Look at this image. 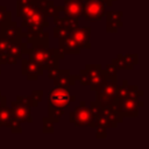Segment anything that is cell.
Instances as JSON below:
<instances>
[{"label":"cell","instance_id":"cell-1","mask_svg":"<svg viewBox=\"0 0 149 149\" xmlns=\"http://www.w3.org/2000/svg\"><path fill=\"white\" fill-rule=\"evenodd\" d=\"M27 55L43 71L49 70L51 68H57L59 61L65 57V54L61 49L49 48L48 45H42V44H35L28 47Z\"/></svg>","mask_w":149,"mask_h":149},{"label":"cell","instance_id":"cell-2","mask_svg":"<svg viewBox=\"0 0 149 149\" xmlns=\"http://www.w3.org/2000/svg\"><path fill=\"white\" fill-rule=\"evenodd\" d=\"M104 78L105 73L100 64H86L78 74L79 83L83 86H90L91 91H94L97 86L104 80Z\"/></svg>","mask_w":149,"mask_h":149},{"label":"cell","instance_id":"cell-3","mask_svg":"<svg viewBox=\"0 0 149 149\" xmlns=\"http://www.w3.org/2000/svg\"><path fill=\"white\" fill-rule=\"evenodd\" d=\"M105 73V72H104ZM118 88V77L108 76L105 73L104 80L97 86L95 91V100L101 105H107L113 101L116 94Z\"/></svg>","mask_w":149,"mask_h":149},{"label":"cell","instance_id":"cell-4","mask_svg":"<svg viewBox=\"0 0 149 149\" xmlns=\"http://www.w3.org/2000/svg\"><path fill=\"white\" fill-rule=\"evenodd\" d=\"M69 120L71 123H74L78 127H95V121L85 101H80V104L74 108V111L70 113Z\"/></svg>","mask_w":149,"mask_h":149},{"label":"cell","instance_id":"cell-5","mask_svg":"<svg viewBox=\"0 0 149 149\" xmlns=\"http://www.w3.org/2000/svg\"><path fill=\"white\" fill-rule=\"evenodd\" d=\"M28 44L21 41H10L7 51L0 55V64H16L19 59L27 54Z\"/></svg>","mask_w":149,"mask_h":149},{"label":"cell","instance_id":"cell-6","mask_svg":"<svg viewBox=\"0 0 149 149\" xmlns=\"http://www.w3.org/2000/svg\"><path fill=\"white\" fill-rule=\"evenodd\" d=\"M106 6L101 0H85L83 8V16L86 21L97 22L105 16Z\"/></svg>","mask_w":149,"mask_h":149},{"label":"cell","instance_id":"cell-7","mask_svg":"<svg viewBox=\"0 0 149 149\" xmlns=\"http://www.w3.org/2000/svg\"><path fill=\"white\" fill-rule=\"evenodd\" d=\"M70 91L68 87L55 86L50 91L48 95V105L65 109L70 106Z\"/></svg>","mask_w":149,"mask_h":149},{"label":"cell","instance_id":"cell-8","mask_svg":"<svg viewBox=\"0 0 149 149\" xmlns=\"http://www.w3.org/2000/svg\"><path fill=\"white\" fill-rule=\"evenodd\" d=\"M49 26L48 22V16L40 9H35V12L33 13V15L22 21L21 23V28L23 31H36V30H41L44 29Z\"/></svg>","mask_w":149,"mask_h":149},{"label":"cell","instance_id":"cell-9","mask_svg":"<svg viewBox=\"0 0 149 149\" xmlns=\"http://www.w3.org/2000/svg\"><path fill=\"white\" fill-rule=\"evenodd\" d=\"M10 109H12V114L13 118L16 119L19 122H28L31 123L33 122V118H31V113H30V106H27L20 101H12L10 104Z\"/></svg>","mask_w":149,"mask_h":149},{"label":"cell","instance_id":"cell-10","mask_svg":"<svg viewBox=\"0 0 149 149\" xmlns=\"http://www.w3.org/2000/svg\"><path fill=\"white\" fill-rule=\"evenodd\" d=\"M64 2V6H57L59 12H64L65 15L74 19H80L83 16L84 0H69Z\"/></svg>","mask_w":149,"mask_h":149},{"label":"cell","instance_id":"cell-11","mask_svg":"<svg viewBox=\"0 0 149 149\" xmlns=\"http://www.w3.org/2000/svg\"><path fill=\"white\" fill-rule=\"evenodd\" d=\"M119 114L122 118H137L139 115V99L126 97L121 99Z\"/></svg>","mask_w":149,"mask_h":149},{"label":"cell","instance_id":"cell-12","mask_svg":"<svg viewBox=\"0 0 149 149\" xmlns=\"http://www.w3.org/2000/svg\"><path fill=\"white\" fill-rule=\"evenodd\" d=\"M0 34L9 41H21L22 40V28L17 26L15 21H7L0 27Z\"/></svg>","mask_w":149,"mask_h":149},{"label":"cell","instance_id":"cell-13","mask_svg":"<svg viewBox=\"0 0 149 149\" xmlns=\"http://www.w3.org/2000/svg\"><path fill=\"white\" fill-rule=\"evenodd\" d=\"M70 35L77 42V44L79 45L80 49H83V48L90 49L91 48V42H90L91 28L90 27H84V28L77 27L70 31Z\"/></svg>","mask_w":149,"mask_h":149},{"label":"cell","instance_id":"cell-14","mask_svg":"<svg viewBox=\"0 0 149 149\" xmlns=\"http://www.w3.org/2000/svg\"><path fill=\"white\" fill-rule=\"evenodd\" d=\"M21 72L23 76L27 77L28 80H37V78L43 74V70L37 66L36 63H34L29 57L22 58L21 61Z\"/></svg>","mask_w":149,"mask_h":149},{"label":"cell","instance_id":"cell-15","mask_svg":"<svg viewBox=\"0 0 149 149\" xmlns=\"http://www.w3.org/2000/svg\"><path fill=\"white\" fill-rule=\"evenodd\" d=\"M106 15V31L107 33H116L119 28L123 26L122 23V10H108L105 13Z\"/></svg>","mask_w":149,"mask_h":149},{"label":"cell","instance_id":"cell-16","mask_svg":"<svg viewBox=\"0 0 149 149\" xmlns=\"http://www.w3.org/2000/svg\"><path fill=\"white\" fill-rule=\"evenodd\" d=\"M22 38H26L28 44L30 45H35V44L48 45L49 43V34L44 31V29L36 30V31H23L22 30Z\"/></svg>","mask_w":149,"mask_h":149},{"label":"cell","instance_id":"cell-17","mask_svg":"<svg viewBox=\"0 0 149 149\" xmlns=\"http://www.w3.org/2000/svg\"><path fill=\"white\" fill-rule=\"evenodd\" d=\"M101 115H104L108 123H109V128H115L118 127V125L120 122H122L123 118L118 113V111L114 108V106L112 104H107V105H101L100 108V113Z\"/></svg>","mask_w":149,"mask_h":149},{"label":"cell","instance_id":"cell-18","mask_svg":"<svg viewBox=\"0 0 149 149\" xmlns=\"http://www.w3.org/2000/svg\"><path fill=\"white\" fill-rule=\"evenodd\" d=\"M59 40V45L58 49H61L65 55H78L80 52V48L77 44V42L71 37L70 34L64 35L58 38Z\"/></svg>","mask_w":149,"mask_h":149},{"label":"cell","instance_id":"cell-19","mask_svg":"<svg viewBox=\"0 0 149 149\" xmlns=\"http://www.w3.org/2000/svg\"><path fill=\"white\" fill-rule=\"evenodd\" d=\"M55 86H63L70 88V86L74 85L76 80H78V74L73 76L70 73L69 69H61L59 73L52 79Z\"/></svg>","mask_w":149,"mask_h":149},{"label":"cell","instance_id":"cell-20","mask_svg":"<svg viewBox=\"0 0 149 149\" xmlns=\"http://www.w3.org/2000/svg\"><path fill=\"white\" fill-rule=\"evenodd\" d=\"M54 24L63 27V28H66V29H69L71 31L72 29L79 27V19L70 17L68 15H65L64 17H59V15H58V16L54 17Z\"/></svg>","mask_w":149,"mask_h":149},{"label":"cell","instance_id":"cell-21","mask_svg":"<svg viewBox=\"0 0 149 149\" xmlns=\"http://www.w3.org/2000/svg\"><path fill=\"white\" fill-rule=\"evenodd\" d=\"M35 12V8L34 6L28 2V3H20V2H16V15L17 17H20L22 21L29 19L33 13Z\"/></svg>","mask_w":149,"mask_h":149},{"label":"cell","instance_id":"cell-22","mask_svg":"<svg viewBox=\"0 0 149 149\" xmlns=\"http://www.w3.org/2000/svg\"><path fill=\"white\" fill-rule=\"evenodd\" d=\"M13 120V114L10 107L7 105L0 107V127H9L10 121Z\"/></svg>","mask_w":149,"mask_h":149},{"label":"cell","instance_id":"cell-23","mask_svg":"<svg viewBox=\"0 0 149 149\" xmlns=\"http://www.w3.org/2000/svg\"><path fill=\"white\" fill-rule=\"evenodd\" d=\"M112 63L116 66V69L118 70H133L134 69V65H130L125 58H123V55H121V54H119V55H116V57L112 61Z\"/></svg>","mask_w":149,"mask_h":149},{"label":"cell","instance_id":"cell-24","mask_svg":"<svg viewBox=\"0 0 149 149\" xmlns=\"http://www.w3.org/2000/svg\"><path fill=\"white\" fill-rule=\"evenodd\" d=\"M63 114H64V109L63 108H57V107L48 105V118H50L55 123L59 122V120H61Z\"/></svg>","mask_w":149,"mask_h":149},{"label":"cell","instance_id":"cell-25","mask_svg":"<svg viewBox=\"0 0 149 149\" xmlns=\"http://www.w3.org/2000/svg\"><path fill=\"white\" fill-rule=\"evenodd\" d=\"M129 85H130V84L128 83V80H127V79H123V81H122L121 86H119V85H118V88H116V94H115V97H118V98H120V99H123V98H126V97L128 95Z\"/></svg>","mask_w":149,"mask_h":149},{"label":"cell","instance_id":"cell-26","mask_svg":"<svg viewBox=\"0 0 149 149\" xmlns=\"http://www.w3.org/2000/svg\"><path fill=\"white\" fill-rule=\"evenodd\" d=\"M42 121H43V133L44 134H52L54 133V125H55V122L50 118H48V116H44L42 119Z\"/></svg>","mask_w":149,"mask_h":149},{"label":"cell","instance_id":"cell-27","mask_svg":"<svg viewBox=\"0 0 149 149\" xmlns=\"http://www.w3.org/2000/svg\"><path fill=\"white\" fill-rule=\"evenodd\" d=\"M10 17H12L10 10H8L6 6H0V27L7 21H9Z\"/></svg>","mask_w":149,"mask_h":149},{"label":"cell","instance_id":"cell-28","mask_svg":"<svg viewBox=\"0 0 149 149\" xmlns=\"http://www.w3.org/2000/svg\"><path fill=\"white\" fill-rule=\"evenodd\" d=\"M144 93L142 90H139L137 85H129V90H128V95L129 98H133V99H139L140 97H142Z\"/></svg>","mask_w":149,"mask_h":149},{"label":"cell","instance_id":"cell-29","mask_svg":"<svg viewBox=\"0 0 149 149\" xmlns=\"http://www.w3.org/2000/svg\"><path fill=\"white\" fill-rule=\"evenodd\" d=\"M30 98H31V101H33V106L37 107L38 104L41 102L42 98H43V91L42 90H34L30 94Z\"/></svg>","mask_w":149,"mask_h":149},{"label":"cell","instance_id":"cell-30","mask_svg":"<svg viewBox=\"0 0 149 149\" xmlns=\"http://www.w3.org/2000/svg\"><path fill=\"white\" fill-rule=\"evenodd\" d=\"M90 111H91V113H92V116H93V119H94V121H95V119H97V116L99 115V113H100V108H101V104L100 102H98L97 100L95 101H92L91 104H90Z\"/></svg>","mask_w":149,"mask_h":149},{"label":"cell","instance_id":"cell-31","mask_svg":"<svg viewBox=\"0 0 149 149\" xmlns=\"http://www.w3.org/2000/svg\"><path fill=\"white\" fill-rule=\"evenodd\" d=\"M68 34H70L69 29L59 27V26H55V28H54V37L55 38H59V37H62L64 35H68Z\"/></svg>","mask_w":149,"mask_h":149},{"label":"cell","instance_id":"cell-32","mask_svg":"<svg viewBox=\"0 0 149 149\" xmlns=\"http://www.w3.org/2000/svg\"><path fill=\"white\" fill-rule=\"evenodd\" d=\"M9 43H10V41L7 40L5 36H2V35L0 34V55L5 54V52L7 51V49H8V47H9Z\"/></svg>","mask_w":149,"mask_h":149},{"label":"cell","instance_id":"cell-33","mask_svg":"<svg viewBox=\"0 0 149 149\" xmlns=\"http://www.w3.org/2000/svg\"><path fill=\"white\" fill-rule=\"evenodd\" d=\"M123 58L130 65H136L139 63V55L137 54H127V55H123Z\"/></svg>","mask_w":149,"mask_h":149},{"label":"cell","instance_id":"cell-34","mask_svg":"<svg viewBox=\"0 0 149 149\" xmlns=\"http://www.w3.org/2000/svg\"><path fill=\"white\" fill-rule=\"evenodd\" d=\"M104 72H105L106 74H108V76H116L118 69H116V66L112 63V64H107V65H106V68L104 69Z\"/></svg>","mask_w":149,"mask_h":149},{"label":"cell","instance_id":"cell-35","mask_svg":"<svg viewBox=\"0 0 149 149\" xmlns=\"http://www.w3.org/2000/svg\"><path fill=\"white\" fill-rule=\"evenodd\" d=\"M16 101H20V102H22V104H24V105H27V106L34 107L30 95H17V97H16Z\"/></svg>","mask_w":149,"mask_h":149},{"label":"cell","instance_id":"cell-36","mask_svg":"<svg viewBox=\"0 0 149 149\" xmlns=\"http://www.w3.org/2000/svg\"><path fill=\"white\" fill-rule=\"evenodd\" d=\"M95 128V137L97 139H106L107 137V130L102 127H94Z\"/></svg>","mask_w":149,"mask_h":149},{"label":"cell","instance_id":"cell-37","mask_svg":"<svg viewBox=\"0 0 149 149\" xmlns=\"http://www.w3.org/2000/svg\"><path fill=\"white\" fill-rule=\"evenodd\" d=\"M48 71V78L49 79H54L58 73H59V71H61V69H59V66H57V68H51V69H49V70H47Z\"/></svg>","mask_w":149,"mask_h":149},{"label":"cell","instance_id":"cell-38","mask_svg":"<svg viewBox=\"0 0 149 149\" xmlns=\"http://www.w3.org/2000/svg\"><path fill=\"white\" fill-rule=\"evenodd\" d=\"M6 102H7V98H6V95L1 94V92H0V107L5 106V105H6Z\"/></svg>","mask_w":149,"mask_h":149},{"label":"cell","instance_id":"cell-39","mask_svg":"<svg viewBox=\"0 0 149 149\" xmlns=\"http://www.w3.org/2000/svg\"><path fill=\"white\" fill-rule=\"evenodd\" d=\"M104 3H105V6H108V7H112V5H113V2L114 1H116V0H101Z\"/></svg>","mask_w":149,"mask_h":149},{"label":"cell","instance_id":"cell-40","mask_svg":"<svg viewBox=\"0 0 149 149\" xmlns=\"http://www.w3.org/2000/svg\"><path fill=\"white\" fill-rule=\"evenodd\" d=\"M31 0H17V2H20V3H28V2H30Z\"/></svg>","mask_w":149,"mask_h":149},{"label":"cell","instance_id":"cell-41","mask_svg":"<svg viewBox=\"0 0 149 149\" xmlns=\"http://www.w3.org/2000/svg\"><path fill=\"white\" fill-rule=\"evenodd\" d=\"M74 100H76V97L70 94V102H72V101H74Z\"/></svg>","mask_w":149,"mask_h":149},{"label":"cell","instance_id":"cell-42","mask_svg":"<svg viewBox=\"0 0 149 149\" xmlns=\"http://www.w3.org/2000/svg\"><path fill=\"white\" fill-rule=\"evenodd\" d=\"M0 73H1V64H0Z\"/></svg>","mask_w":149,"mask_h":149},{"label":"cell","instance_id":"cell-43","mask_svg":"<svg viewBox=\"0 0 149 149\" xmlns=\"http://www.w3.org/2000/svg\"><path fill=\"white\" fill-rule=\"evenodd\" d=\"M64 1H69V0H64Z\"/></svg>","mask_w":149,"mask_h":149},{"label":"cell","instance_id":"cell-44","mask_svg":"<svg viewBox=\"0 0 149 149\" xmlns=\"http://www.w3.org/2000/svg\"><path fill=\"white\" fill-rule=\"evenodd\" d=\"M84 1H85V0H84Z\"/></svg>","mask_w":149,"mask_h":149}]
</instances>
